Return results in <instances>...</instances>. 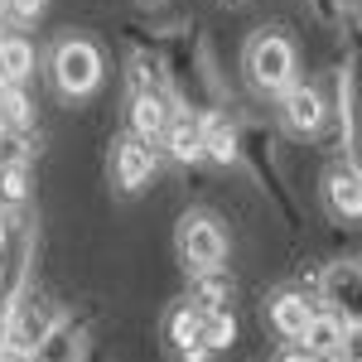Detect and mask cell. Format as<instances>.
Instances as JSON below:
<instances>
[{
    "label": "cell",
    "mask_w": 362,
    "mask_h": 362,
    "mask_svg": "<svg viewBox=\"0 0 362 362\" xmlns=\"http://www.w3.org/2000/svg\"><path fill=\"white\" fill-rule=\"evenodd\" d=\"M160 140L169 145V155H174L179 165L203 160V145H198V121H194V116H169L165 131H160Z\"/></svg>",
    "instance_id": "obj_15"
},
{
    "label": "cell",
    "mask_w": 362,
    "mask_h": 362,
    "mask_svg": "<svg viewBox=\"0 0 362 362\" xmlns=\"http://www.w3.org/2000/svg\"><path fill=\"white\" fill-rule=\"evenodd\" d=\"M112 169H116V184H121L126 194H140V189H145V184L155 179V150H150L145 140L126 136L121 145H116Z\"/></svg>",
    "instance_id": "obj_6"
},
{
    "label": "cell",
    "mask_w": 362,
    "mask_h": 362,
    "mask_svg": "<svg viewBox=\"0 0 362 362\" xmlns=\"http://www.w3.org/2000/svg\"><path fill=\"white\" fill-rule=\"evenodd\" d=\"M343 343H353V324H343L338 314H314L309 329L300 334V348L314 353V358H343Z\"/></svg>",
    "instance_id": "obj_7"
},
{
    "label": "cell",
    "mask_w": 362,
    "mask_h": 362,
    "mask_svg": "<svg viewBox=\"0 0 362 362\" xmlns=\"http://www.w3.org/2000/svg\"><path fill=\"white\" fill-rule=\"evenodd\" d=\"M237 343V319L227 309H203V353H227Z\"/></svg>",
    "instance_id": "obj_17"
},
{
    "label": "cell",
    "mask_w": 362,
    "mask_h": 362,
    "mask_svg": "<svg viewBox=\"0 0 362 362\" xmlns=\"http://www.w3.org/2000/svg\"><path fill=\"white\" fill-rule=\"evenodd\" d=\"M324 116H329V107H324V97H319L314 87L290 83L280 92V121H285L295 136H314V131L324 126Z\"/></svg>",
    "instance_id": "obj_5"
},
{
    "label": "cell",
    "mask_w": 362,
    "mask_h": 362,
    "mask_svg": "<svg viewBox=\"0 0 362 362\" xmlns=\"http://www.w3.org/2000/svg\"><path fill=\"white\" fill-rule=\"evenodd\" d=\"M5 266H10V247H5V232H0V285H5Z\"/></svg>",
    "instance_id": "obj_21"
},
{
    "label": "cell",
    "mask_w": 362,
    "mask_h": 362,
    "mask_svg": "<svg viewBox=\"0 0 362 362\" xmlns=\"http://www.w3.org/2000/svg\"><path fill=\"white\" fill-rule=\"evenodd\" d=\"M78 358H83V338L73 334L68 324H54L25 362H78Z\"/></svg>",
    "instance_id": "obj_16"
},
{
    "label": "cell",
    "mask_w": 362,
    "mask_h": 362,
    "mask_svg": "<svg viewBox=\"0 0 362 362\" xmlns=\"http://www.w3.org/2000/svg\"><path fill=\"white\" fill-rule=\"evenodd\" d=\"M34 73V49L20 34H0V87H20Z\"/></svg>",
    "instance_id": "obj_14"
},
{
    "label": "cell",
    "mask_w": 362,
    "mask_h": 362,
    "mask_svg": "<svg viewBox=\"0 0 362 362\" xmlns=\"http://www.w3.org/2000/svg\"><path fill=\"white\" fill-rule=\"evenodd\" d=\"M0 362H25L20 353H10V348H0Z\"/></svg>",
    "instance_id": "obj_23"
},
{
    "label": "cell",
    "mask_w": 362,
    "mask_h": 362,
    "mask_svg": "<svg viewBox=\"0 0 362 362\" xmlns=\"http://www.w3.org/2000/svg\"><path fill=\"white\" fill-rule=\"evenodd\" d=\"M29 194V169L15 160V165H0V198L10 203V208H20Z\"/></svg>",
    "instance_id": "obj_18"
},
{
    "label": "cell",
    "mask_w": 362,
    "mask_h": 362,
    "mask_svg": "<svg viewBox=\"0 0 362 362\" xmlns=\"http://www.w3.org/2000/svg\"><path fill=\"white\" fill-rule=\"evenodd\" d=\"M0 5H5V0H0Z\"/></svg>",
    "instance_id": "obj_24"
},
{
    "label": "cell",
    "mask_w": 362,
    "mask_h": 362,
    "mask_svg": "<svg viewBox=\"0 0 362 362\" xmlns=\"http://www.w3.org/2000/svg\"><path fill=\"white\" fill-rule=\"evenodd\" d=\"M54 324H63L49 305H39L34 295H20V300H10V319H5V348L10 353H20L29 358L34 348H39V338L49 334Z\"/></svg>",
    "instance_id": "obj_4"
},
{
    "label": "cell",
    "mask_w": 362,
    "mask_h": 362,
    "mask_svg": "<svg viewBox=\"0 0 362 362\" xmlns=\"http://www.w3.org/2000/svg\"><path fill=\"white\" fill-rule=\"evenodd\" d=\"M102 49L92 39H63L54 49V63H49V78L63 97H92L102 87Z\"/></svg>",
    "instance_id": "obj_1"
},
{
    "label": "cell",
    "mask_w": 362,
    "mask_h": 362,
    "mask_svg": "<svg viewBox=\"0 0 362 362\" xmlns=\"http://www.w3.org/2000/svg\"><path fill=\"white\" fill-rule=\"evenodd\" d=\"M179 256L189 271H223V256H227V232L208 213H184L179 218Z\"/></svg>",
    "instance_id": "obj_3"
},
{
    "label": "cell",
    "mask_w": 362,
    "mask_h": 362,
    "mask_svg": "<svg viewBox=\"0 0 362 362\" xmlns=\"http://www.w3.org/2000/svg\"><path fill=\"white\" fill-rule=\"evenodd\" d=\"M324 194H329V208H334L343 223H358V218H362L358 169H334V174H329V184H324Z\"/></svg>",
    "instance_id": "obj_11"
},
{
    "label": "cell",
    "mask_w": 362,
    "mask_h": 362,
    "mask_svg": "<svg viewBox=\"0 0 362 362\" xmlns=\"http://www.w3.org/2000/svg\"><path fill=\"white\" fill-rule=\"evenodd\" d=\"M198 145H203V155L213 160V165H232L237 160V131L227 126V116H203L198 121Z\"/></svg>",
    "instance_id": "obj_13"
},
{
    "label": "cell",
    "mask_w": 362,
    "mask_h": 362,
    "mask_svg": "<svg viewBox=\"0 0 362 362\" xmlns=\"http://www.w3.org/2000/svg\"><path fill=\"white\" fill-rule=\"evenodd\" d=\"M5 319H10V305L0 300V348H5Z\"/></svg>",
    "instance_id": "obj_22"
},
{
    "label": "cell",
    "mask_w": 362,
    "mask_h": 362,
    "mask_svg": "<svg viewBox=\"0 0 362 362\" xmlns=\"http://www.w3.org/2000/svg\"><path fill=\"white\" fill-rule=\"evenodd\" d=\"M295 44L285 39V34H261L256 44H251L247 54V73L251 83H256V92H285V87L295 83Z\"/></svg>",
    "instance_id": "obj_2"
},
{
    "label": "cell",
    "mask_w": 362,
    "mask_h": 362,
    "mask_svg": "<svg viewBox=\"0 0 362 362\" xmlns=\"http://www.w3.org/2000/svg\"><path fill=\"white\" fill-rule=\"evenodd\" d=\"M280 362H324V358H314V353H305V348H295V353H285Z\"/></svg>",
    "instance_id": "obj_20"
},
{
    "label": "cell",
    "mask_w": 362,
    "mask_h": 362,
    "mask_svg": "<svg viewBox=\"0 0 362 362\" xmlns=\"http://www.w3.org/2000/svg\"><path fill=\"white\" fill-rule=\"evenodd\" d=\"M39 10H44V0H5V5H0V15L20 20V25H25V20H34Z\"/></svg>",
    "instance_id": "obj_19"
},
{
    "label": "cell",
    "mask_w": 362,
    "mask_h": 362,
    "mask_svg": "<svg viewBox=\"0 0 362 362\" xmlns=\"http://www.w3.org/2000/svg\"><path fill=\"white\" fill-rule=\"evenodd\" d=\"M165 121H169L165 97H155V92H136V97H131V136L136 140H145V145L160 140Z\"/></svg>",
    "instance_id": "obj_12"
},
{
    "label": "cell",
    "mask_w": 362,
    "mask_h": 362,
    "mask_svg": "<svg viewBox=\"0 0 362 362\" xmlns=\"http://www.w3.org/2000/svg\"><path fill=\"white\" fill-rule=\"evenodd\" d=\"M324 305L329 314H348V324L358 319V261H334L324 271Z\"/></svg>",
    "instance_id": "obj_8"
},
{
    "label": "cell",
    "mask_w": 362,
    "mask_h": 362,
    "mask_svg": "<svg viewBox=\"0 0 362 362\" xmlns=\"http://www.w3.org/2000/svg\"><path fill=\"white\" fill-rule=\"evenodd\" d=\"M319 309H314V300L309 295H300V290H285V295H276L271 300V329H276L285 343H300V334L309 329V319H314Z\"/></svg>",
    "instance_id": "obj_9"
},
{
    "label": "cell",
    "mask_w": 362,
    "mask_h": 362,
    "mask_svg": "<svg viewBox=\"0 0 362 362\" xmlns=\"http://www.w3.org/2000/svg\"><path fill=\"white\" fill-rule=\"evenodd\" d=\"M169 348H174L179 358H189V362L208 358V353H203V309L179 305L169 314Z\"/></svg>",
    "instance_id": "obj_10"
}]
</instances>
